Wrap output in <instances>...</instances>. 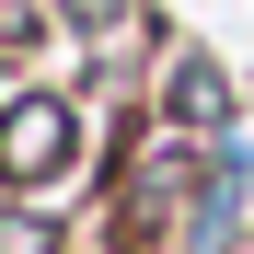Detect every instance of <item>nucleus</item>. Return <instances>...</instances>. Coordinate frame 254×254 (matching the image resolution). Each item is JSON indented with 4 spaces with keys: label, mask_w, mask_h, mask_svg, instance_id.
I'll return each instance as SVG.
<instances>
[{
    "label": "nucleus",
    "mask_w": 254,
    "mask_h": 254,
    "mask_svg": "<svg viewBox=\"0 0 254 254\" xmlns=\"http://www.w3.org/2000/svg\"><path fill=\"white\" fill-rule=\"evenodd\" d=\"M231 254H254V231H243V243H231Z\"/></svg>",
    "instance_id": "obj_7"
},
{
    "label": "nucleus",
    "mask_w": 254,
    "mask_h": 254,
    "mask_svg": "<svg viewBox=\"0 0 254 254\" xmlns=\"http://www.w3.org/2000/svg\"><path fill=\"white\" fill-rule=\"evenodd\" d=\"M162 104H174V127H231V81L185 47V58H174V81H162Z\"/></svg>",
    "instance_id": "obj_3"
},
{
    "label": "nucleus",
    "mask_w": 254,
    "mask_h": 254,
    "mask_svg": "<svg viewBox=\"0 0 254 254\" xmlns=\"http://www.w3.org/2000/svg\"><path fill=\"white\" fill-rule=\"evenodd\" d=\"M0 35H23V0H0Z\"/></svg>",
    "instance_id": "obj_6"
},
{
    "label": "nucleus",
    "mask_w": 254,
    "mask_h": 254,
    "mask_svg": "<svg viewBox=\"0 0 254 254\" xmlns=\"http://www.w3.org/2000/svg\"><path fill=\"white\" fill-rule=\"evenodd\" d=\"M0 254H47V220L35 208H0Z\"/></svg>",
    "instance_id": "obj_4"
},
{
    "label": "nucleus",
    "mask_w": 254,
    "mask_h": 254,
    "mask_svg": "<svg viewBox=\"0 0 254 254\" xmlns=\"http://www.w3.org/2000/svg\"><path fill=\"white\" fill-rule=\"evenodd\" d=\"M69 162H81V116L58 93H12V104H0V185H12V196L58 185Z\"/></svg>",
    "instance_id": "obj_1"
},
{
    "label": "nucleus",
    "mask_w": 254,
    "mask_h": 254,
    "mask_svg": "<svg viewBox=\"0 0 254 254\" xmlns=\"http://www.w3.org/2000/svg\"><path fill=\"white\" fill-rule=\"evenodd\" d=\"M243 243V150H208L196 174V220H185V254H231Z\"/></svg>",
    "instance_id": "obj_2"
},
{
    "label": "nucleus",
    "mask_w": 254,
    "mask_h": 254,
    "mask_svg": "<svg viewBox=\"0 0 254 254\" xmlns=\"http://www.w3.org/2000/svg\"><path fill=\"white\" fill-rule=\"evenodd\" d=\"M69 23L81 35H116V0H69Z\"/></svg>",
    "instance_id": "obj_5"
}]
</instances>
